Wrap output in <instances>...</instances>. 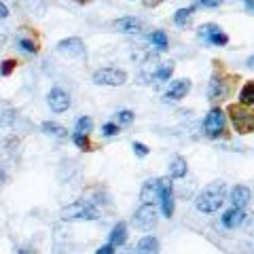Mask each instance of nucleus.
I'll list each match as a JSON object with an SVG mask.
<instances>
[{"label": "nucleus", "instance_id": "25", "mask_svg": "<svg viewBox=\"0 0 254 254\" xmlns=\"http://www.w3.org/2000/svg\"><path fill=\"white\" fill-rule=\"evenodd\" d=\"M148 41L153 43L157 49H168V34H165L163 30H155V32H150V36H148Z\"/></svg>", "mask_w": 254, "mask_h": 254}, {"label": "nucleus", "instance_id": "17", "mask_svg": "<svg viewBox=\"0 0 254 254\" xmlns=\"http://www.w3.org/2000/svg\"><path fill=\"white\" fill-rule=\"evenodd\" d=\"M41 129H43V133H47V136H53V138H66L68 136L66 127L60 125V123H55V121H45L41 125Z\"/></svg>", "mask_w": 254, "mask_h": 254}, {"label": "nucleus", "instance_id": "40", "mask_svg": "<svg viewBox=\"0 0 254 254\" xmlns=\"http://www.w3.org/2000/svg\"><path fill=\"white\" fill-rule=\"evenodd\" d=\"M246 4H248V11L254 13V0H250V2H246Z\"/></svg>", "mask_w": 254, "mask_h": 254}, {"label": "nucleus", "instance_id": "19", "mask_svg": "<svg viewBox=\"0 0 254 254\" xmlns=\"http://www.w3.org/2000/svg\"><path fill=\"white\" fill-rule=\"evenodd\" d=\"M187 170H189V165H187V161L182 157H176L174 161L170 163V174L168 176L174 180V178H185L187 176Z\"/></svg>", "mask_w": 254, "mask_h": 254}, {"label": "nucleus", "instance_id": "21", "mask_svg": "<svg viewBox=\"0 0 254 254\" xmlns=\"http://www.w3.org/2000/svg\"><path fill=\"white\" fill-rule=\"evenodd\" d=\"M240 104L254 106V81H248L240 91Z\"/></svg>", "mask_w": 254, "mask_h": 254}, {"label": "nucleus", "instance_id": "22", "mask_svg": "<svg viewBox=\"0 0 254 254\" xmlns=\"http://www.w3.org/2000/svg\"><path fill=\"white\" fill-rule=\"evenodd\" d=\"M218 32H220V28L216 26V23H203V26H201L199 30H197V34H199V38H201V41L210 43L212 38L218 34Z\"/></svg>", "mask_w": 254, "mask_h": 254}, {"label": "nucleus", "instance_id": "2", "mask_svg": "<svg viewBox=\"0 0 254 254\" xmlns=\"http://www.w3.org/2000/svg\"><path fill=\"white\" fill-rule=\"evenodd\" d=\"M227 115L237 133H254V106L231 104L227 108Z\"/></svg>", "mask_w": 254, "mask_h": 254}, {"label": "nucleus", "instance_id": "34", "mask_svg": "<svg viewBox=\"0 0 254 254\" xmlns=\"http://www.w3.org/2000/svg\"><path fill=\"white\" fill-rule=\"evenodd\" d=\"M244 227H246V231H248V233L254 237V214H252V216H246Z\"/></svg>", "mask_w": 254, "mask_h": 254}, {"label": "nucleus", "instance_id": "18", "mask_svg": "<svg viewBox=\"0 0 254 254\" xmlns=\"http://www.w3.org/2000/svg\"><path fill=\"white\" fill-rule=\"evenodd\" d=\"M125 242H127V227L123 225V222H119V225L113 227V231H110V242L108 244H113L117 248V246H125Z\"/></svg>", "mask_w": 254, "mask_h": 254}, {"label": "nucleus", "instance_id": "32", "mask_svg": "<svg viewBox=\"0 0 254 254\" xmlns=\"http://www.w3.org/2000/svg\"><path fill=\"white\" fill-rule=\"evenodd\" d=\"M131 148H133V153H136L140 159H142V157H146V155L150 153V150H148V146H146V144H142V142H133V144H131Z\"/></svg>", "mask_w": 254, "mask_h": 254}, {"label": "nucleus", "instance_id": "23", "mask_svg": "<svg viewBox=\"0 0 254 254\" xmlns=\"http://www.w3.org/2000/svg\"><path fill=\"white\" fill-rule=\"evenodd\" d=\"M93 131V119L91 117H81L76 121V127H74V133H78V136H89V133Z\"/></svg>", "mask_w": 254, "mask_h": 254}, {"label": "nucleus", "instance_id": "38", "mask_svg": "<svg viewBox=\"0 0 254 254\" xmlns=\"http://www.w3.org/2000/svg\"><path fill=\"white\" fill-rule=\"evenodd\" d=\"M17 254H36V252L32 250V248H19V250H17Z\"/></svg>", "mask_w": 254, "mask_h": 254}, {"label": "nucleus", "instance_id": "8", "mask_svg": "<svg viewBox=\"0 0 254 254\" xmlns=\"http://www.w3.org/2000/svg\"><path fill=\"white\" fill-rule=\"evenodd\" d=\"M157 225V210L155 205H140L138 212L133 214V227L138 231H150Z\"/></svg>", "mask_w": 254, "mask_h": 254}, {"label": "nucleus", "instance_id": "26", "mask_svg": "<svg viewBox=\"0 0 254 254\" xmlns=\"http://www.w3.org/2000/svg\"><path fill=\"white\" fill-rule=\"evenodd\" d=\"M115 123H117L119 127H127V125H131V123H133V113H131V110H121V113H117Z\"/></svg>", "mask_w": 254, "mask_h": 254}, {"label": "nucleus", "instance_id": "29", "mask_svg": "<svg viewBox=\"0 0 254 254\" xmlns=\"http://www.w3.org/2000/svg\"><path fill=\"white\" fill-rule=\"evenodd\" d=\"M119 129H121V127H119L117 123H104V125H102V136H106V138L117 136Z\"/></svg>", "mask_w": 254, "mask_h": 254}, {"label": "nucleus", "instance_id": "42", "mask_svg": "<svg viewBox=\"0 0 254 254\" xmlns=\"http://www.w3.org/2000/svg\"><path fill=\"white\" fill-rule=\"evenodd\" d=\"M74 2H78V4H87V2H91V0H74Z\"/></svg>", "mask_w": 254, "mask_h": 254}, {"label": "nucleus", "instance_id": "33", "mask_svg": "<svg viewBox=\"0 0 254 254\" xmlns=\"http://www.w3.org/2000/svg\"><path fill=\"white\" fill-rule=\"evenodd\" d=\"M222 0H197V4L203 6V9H216V6H220Z\"/></svg>", "mask_w": 254, "mask_h": 254}, {"label": "nucleus", "instance_id": "24", "mask_svg": "<svg viewBox=\"0 0 254 254\" xmlns=\"http://www.w3.org/2000/svg\"><path fill=\"white\" fill-rule=\"evenodd\" d=\"M190 15H193V6H189V9H178L174 13V23H176L178 28H187L189 21H190Z\"/></svg>", "mask_w": 254, "mask_h": 254}, {"label": "nucleus", "instance_id": "20", "mask_svg": "<svg viewBox=\"0 0 254 254\" xmlns=\"http://www.w3.org/2000/svg\"><path fill=\"white\" fill-rule=\"evenodd\" d=\"M15 2L32 15H45V2L43 0H15Z\"/></svg>", "mask_w": 254, "mask_h": 254}, {"label": "nucleus", "instance_id": "12", "mask_svg": "<svg viewBox=\"0 0 254 254\" xmlns=\"http://www.w3.org/2000/svg\"><path fill=\"white\" fill-rule=\"evenodd\" d=\"M189 91H190V81L189 78H180V81L170 83V89H168V93H165V100L168 102H178V100L185 98Z\"/></svg>", "mask_w": 254, "mask_h": 254}, {"label": "nucleus", "instance_id": "14", "mask_svg": "<svg viewBox=\"0 0 254 254\" xmlns=\"http://www.w3.org/2000/svg\"><path fill=\"white\" fill-rule=\"evenodd\" d=\"M244 220H246V214L240 208H231V210H227L225 214H222V227H227V229L242 227Z\"/></svg>", "mask_w": 254, "mask_h": 254}, {"label": "nucleus", "instance_id": "10", "mask_svg": "<svg viewBox=\"0 0 254 254\" xmlns=\"http://www.w3.org/2000/svg\"><path fill=\"white\" fill-rule=\"evenodd\" d=\"M47 104H49V108L53 110V113H66V110L70 108V95L60 89V87H53V89L47 93Z\"/></svg>", "mask_w": 254, "mask_h": 254}, {"label": "nucleus", "instance_id": "15", "mask_svg": "<svg viewBox=\"0 0 254 254\" xmlns=\"http://www.w3.org/2000/svg\"><path fill=\"white\" fill-rule=\"evenodd\" d=\"M113 26L117 30H121L123 34H138L142 30V21L138 17H123V19H117Z\"/></svg>", "mask_w": 254, "mask_h": 254}, {"label": "nucleus", "instance_id": "30", "mask_svg": "<svg viewBox=\"0 0 254 254\" xmlns=\"http://www.w3.org/2000/svg\"><path fill=\"white\" fill-rule=\"evenodd\" d=\"M74 144L81 150H91V142L87 136H78V133H74Z\"/></svg>", "mask_w": 254, "mask_h": 254}, {"label": "nucleus", "instance_id": "36", "mask_svg": "<svg viewBox=\"0 0 254 254\" xmlns=\"http://www.w3.org/2000/svg\"><path fill=\"white\" fill-rule=\"evenodd\" d=\"M9 17V9H6L4 2H0V19H6Z\"/></svg>", "mask_w": 254, "mask_h": 254}, {"label": "nucleus", "instance_id": "31", "mask_svg": "<svg viewBox=\"0 0 254 254\" xmlns=\"http://www.w3.org/2000/svg\"><path fill=\"white\" fill-rule=\"evenodd\" d=\"M15 66H17V62H15V60H6V62H2V64H0V74H2V76H9L11 72H13V68Z\"/></svg>", "mask_w": 254, "mask_h": 254}, {"label": "nucleus", "instance_id": "9", "mask_svg": "<svg viewBox=\"0 0 254 254\" xmlns=\"http://www.w3.org/2000/svg\"><path fill=\"white\" fill-rule=\"evenodd\" d=\"M58 51L62 55H68V58H85L87 55V47L81 38H64V41L58 43Z\"/></svg>", "mask_w": 254, "mask_h": 254}, {"label": "nucleus", "instance_id": "7", "mask_svg": "<svg viewBox=\"0 0 254 254\" xmlns=\"http://www.w3.org/2000/svg\"><path fill=\"white\" fill-rule=\"evenodd\" d=\"M127 81V74L123 70L117 68H102L98 72H93V83L95 85H104V87H121Z\"/></svg>", "mask_w": 254, "mask_h": 254}, {"label": "nucleus", "instance_id": "4", "mask_svg": "<svg viewBox=\"0 0 254 254\" xmlns=\"http://www.w3.org/2000/svg\"><path fill=\"white\" fill-rule=\"evenodd\" d=\"M203 131L208 138H225L227 136V119H225V113H222L218 106L210 108V113L205 115Z\"/></svg>", "mask_w": 254, "mask_h": 254}, {"label": "nucleus", "instance_id": "1", "mask_svg": "<svg viewBox=\"0 0 254 254\" xmlns=\"http://www.w3.org/2000/svg\"><path fill=\"white\" fill-rule=\"evenodd\" d=\"M225 195H227L225 182H212V185L205 187L199 193V197L195 199V208L203 214H212V212L220 210V205L225 203Z\"/></svg>", "mask_w": 254, "mask_h": 254}, {"label": "nucleus", "instance_id": "28", "mask_svg": "<svg viewBox=\"0 0 254 254\" xmlns=\"http://www.w3.org/2000/svg\"><path fill=\"white\" fill-rule=\"evenodd\" d=\"M17 47L21 51H26V53H36L38 51V45L34 41H30V38H23V36L17 38Z\"/></svg>", "mask_w": 254, "mask_h": 254}, {"label": "nucleus", "instance_id": "11", "mask_svg": "<svg viewBox=\"0 0 254 254\" xmlns=\"http://www.w3.org/2000/svg\"><path fill=\"white\" fill-rule=\"evenodd\" d=\"M140 201H142V205H155L159 201V178H150L142 185Z\"/></svg>", "mask_w": 254, "mask_h": 254}, {"label": "nucleus", "instance_id": "41", "mask_svg": "<svg viewBox=\"0 0 254 254\" xmlns=\"http://www.w3.org/2000/svg\"><path fill=\"white\" fill-rule=\"evenodd\" d=\"M246 64H248L250 68H254V55H252V58H248V60H246Z\"/></svg>", "mask_w": 254, "mask_h": 254}, {"label": "nucleus", "instance_id": "3", "mask_svg": "<svg viewBox=\"0 0 254 254\" xmlns=\"http://www.w3.org/2000/svg\"><path fill=\"white\" fill-rule=\"evenodd\" d=\"M235 83H237V76L227 74L225 70H220V72H214L212 81H210V87H208V98L212 102L225 100L227 95L233 91V85Z\"/></svg>", "mask_w": 254, "mask_h": 254}, {"label": "nucleus", "instance_id": "16", "mask_svg": "<svg viewBox=\"0 0 254 254\" xmlns=\"http://www.w3.org/2000/svg\"><path fill=\"white\" fill-rule=\"evenodd\" d=\"M136 254H159V240L153 235L142 237L136 246Z\"/></svg>", "mask_w": 254, "mask_h": 254}, {"label": "nucleus", "instance_id": "13", "mask_svg": "<svg viewBox=\"0 0 254 254\" xmlns=\"http://www.w3.org/2000/svg\"><path fill=\"white\" fill-rule=\"evenodd\" d=\"M250 197H252V193H250L248 187L237 185V187H233V190H231V205H233V208L244 210L246 205L250 203Z\"/></svg>", "mask_w": 254, "mask_h": 254}, {"label": "nucleus", "instance_id": "43", "mask_svg": "<svg viewBox=\"0 0 254 254\" xmlns=\"http://www.w3.org/2000/svg\"><path fill=\"white\" fill-rule=\"evenodd\" d=\"M244 2H250V0H244Z\"/></svg>", "mask_w": 254, "mask_h": 254}, {"label": "nucleus", "instance_id": "6", "mask_svg": "<svg viewBox=\"0 0 254 254\" xmlns=\"http://www.w3.org/2000/svg\"><path fill=\"white\" fill-rule=\"evenodd\" d=\"M159 203H161V212L165 218L174 216V185L172 178H159Z\"/></svg>", "mask_w": 254, "mask_h": 254}, {"label": "nucleus", "instance_id": "35", "mask_svg": "<svg viewBox=\"0 0 254 254\" xmlns=\"http://www.w3.org/2000/svg\"><path fill=\"white\" fill-rule=\"evenodd\" d=\"M95 254H115V246L113 244H106V246H102V248L95 250Z\"/></svg>", "mask_w": 254, "mask_h": 254}, {"label": "nucleus", "instance_id": "37", "mask_svg": "<svg viewBox=\"0 0 254 254\" xmlns=\"http://www.w3.org/2000/svg\"><path fill=\"white\" fill-rule=\"evenodd\" d=\"M161 2H163V0H144V6H148V9H150V6H157Z\"/></svg>", "mask_w": 254, "mask_h": 254}, {"label": "nucleus", "instance_id": "39", "mask_svg": "<svg viewBox=\"0 0 254 254\" xmlns=\"http://www.w3.org/2000/svg\"><path fill=\"white\" fill-rule=\"evenodd\" d=\"M121 254H136V248H133V250H131V248H123Z\"/></svg>", "mask_w": 254, "mask_h": 254}, {"label": "nucleus", "instance_id": "5", "mask_svg": "<svg viewBox=\"0 0 254 254\" xmlns=\"http://www.w3.org/2000/svg\"><path fill=\"white\" fill-rule=\"evenodd\" d=\"M93 218H98L95 203L85 201V199L68 203L66 208L62 210V220H93Z\"/></svg>", "mask_w": 254, "mask_h": 254}, {"label": "nucleus", "instance_id": "27", "mask_svg": "<svg viewBox=\"0 0 254 254\" xmlns=\"http://www.w3.org/2000/svg\"><path fill=\"white\" fill-rule=\"evenodd\" d=\"M172 72H174V64H172V62H170V64H161V66H159V70L155 72V78H159V81H170Z\"/></svg>", "mask_w": 254, "mask_h": 254}]
</instances>
